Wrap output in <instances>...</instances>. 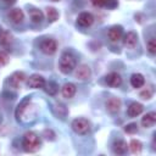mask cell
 Instances as JSON below:
<instances>
[{
  "label": "cell",
  "mask_w": 156,
  "mask_h": 156,
  "mask_svg": "<svg viewBox=\"0 0 156 156\" xmlns=\"http://www.w3.org/2000/svg\"><path fill=\"white\" fill-rule=\"evenodd\" d=\"M44 85H45V79L39 74H33L28 78V87L29 88L39 89V88H44Z\"/></svg>",
  "instance_id": "8992f818"
},
{
  "label": "cell",
  "mask_w": 156,
  "mask_h": 156,
  "mask_svg": "<svg viewBox=\"0 0 156 156\" xmlns=\"http://www.w3.org/2000/svg\"><path fill=\"white\" fill-rule=\"evenodd\" d=\"M29 106H30V99L23 100V101L17 106V110H16V117H17V119H22L24 112L29 108Z\"/></svg>",
  "instance_id": "4fadbf2b"
},
{
  "label": "cell",
  "mask_w": 156,
  "mask_h": 156,
  "mask_svg": "<svg viewBox=\"0 0 156 156\" xmlns=\"http://www.w3.org/2000/svg\"><path fill=\"white\" fill-rule=\"evenodd\" d=\"M45 91L49 94V95H55L57 93V85L54 83V82H49L48 84L45 83Z\"/></svg>",
  "instance_id": "cb8c5ba5"
},
{
  "label": "cell",
  "mask_w": 156,
  "mask_h": 156,
  "mask_svg": "<svg viewBox=\"0 0 156 156\" xmlns=\"http://www.w3.org/2000/svg\"><path fill=\"white\" fill-rule=\"evenodd\" d=\"M124 132L128 133V134H134L138 132V126L135 123H129L124 127Z\"/></svg>",
  "instance_id": "484cf974"
},
{
  "label": "cell",
  "mask_w": 156,
  "mask_h": 156,
  "mask_svg": "<svg viewBox=\"0 0 156 156\" xmlns=\"http://www.w3.org/2000/svg\"><path fill=\"white\" fill-rule=\"evenodd\" d=\"M52 1H58V0H52Z\"/></svg>",
  "instance_id": "1f68e13d"
},
{
  "label": "cell",
  "mask_w": 156,
  "mask_h": 156,
  "mask_svg": "<svg viewBox=\"0 0 156 156\" xmlns=\"http://www.w3.org/2000/svg\"><path fill=\"white\" fill-rule=\"evenodd\" d=\"M58 67H60V71H61L63 74L71 73V72L74 69V67H76V57L73 56V54H71V52H68V51H65V52L61 55Z\"/></svg>",
  "instance_id": "7a4b0ae2"
},
{
  "label": "cell",
  "mask_w": 156,
  "mask_h": 156,
  "mask_svg": "<svg viewBox=\"0 0 156 156\" xmlns=\"http://www.w3.org/2000/svg\"><path fill=\"white\" fill-rule=\"evenodd\" d=\"M29 17H30V20H32L34 23H39V22H41L44 15H43V12H41L40 10H38V9H32V10L29 11Z\"/></svg>",
  "instance_id": "ffe728a7"
},
{
  "label": "cell",
  "mask_w": 156,
  "mask_h": 156,
  "mask_svg": "<svg viewBox=\"0 0 156 156\" xmlns=\"http://www.w3.org/2000/svg\"><path fill=\"white\" fill-rule=\"evenodd\" d=\"M156 122V113L155 112H149L146 115H144V117L141 118V124L145 128H150L155 124Z\"/></svg>",
  "instance_id": "9a60e30c"
},
{
  "label": "cell",
  "mask_w": 156,
  "mask_h": 156,
  "mask_svg": "<svg viewBox=\"0 0 156 156\" xmlns=\"http://www.w3.org/2000/svg\"><path fill=\"white\" fill-rule=\"evenodd\" d=\"M123 44L124 46H127L128 49H134L138 44V35L134 33V32H128L126 35H124V39H123Z\"/></svg>",
  "instance_id": "9c48e42d"
},
{
  "label": "cell",
  "mask_w": 156,
  "mask_h": 156,
  "mask_svg": "<svg viewBox=\"0 0 156 156\" xmlns=\"http://www.w3.org/2000/svg\"><path fill=\"white\" fill-rule=\"evenodd\" d=\"M143 105L141 104H139V102H133V104H130V106L128 107V111H127V113H128V116L129 117H136V116H139L141 112H143Z\"/></svg>",
  "instance_id": "ac0fdd59"
},
{
  "label": "cell",
  "mask_w": 156,
  "mask_h": 156,
  "mask_svg": "<svg viewBox=\"0 0 156 156\" xmlns=\"http://www.w3.org/2000/svg\"><path fill=\"white\" fill-rule=\"evenodd\" d=\"M122 35H123V28L121 26H113L108 30V38L113 43H117L118 40H121Z\"/></svg>",
  "instance_id": "ba28073f"
},
{
  "label": "cell",
  "mask_w": 156,
  "mask_h": 156,
  "mask_svg": "<svg viewBox=\"0 0 156 156\" xmlns=\"http://www.w3.org/2000/svg\"><path fill=\"white\" fill-rule=\"evenodd\" d=\"M23 149L27 152H35L40 147V138L34 132H28L23 136Z\"/></svg>",
  "instance_id": "6da1fadb"
},
{
  "label": "cell",
  "mask_w": 156,
  "mask_h": 156,
  "mask_svg": "<svg viewBox=\"0 0 156 156\" xmlns=\"http://www.w3.org/2000/svg\"><path fill=\"white\" fill-rule=\"evenodd\" d=\"M9 18L13 22V23H21L24 18V13L21 9H12L9 13Z\"/></svg>",
  "instance_id": "7c38bea8"
},
{
  "label": "cell",
  "mask_w": 156,
  "mask_h": 156,
  "mask_svg": "<svg viewBox=\"0 0 156 156\" xmlns=\"http://www.w3.org/2000/svg\"><path fill=\"white\" fill-rule=\"evenodd\" d=\"M105 80H106L107 85L113 87V88L119 87L121 83H122V78H121V76H119L118 73H116V72H111V73H108V74L106 76V78H105Z\"/></svg>",
  "instance_id": "30bf717a"
},
{
  "label": "cell",
  "mask_w": 156,
  "mask_h": 156,
  "mask_svg": "<svg viewBox=\"0 0 156 156\" xmlns=\"http://www.w3.org/2000/svg\"><path fill=\"white\" fill-rule=\"evenodd\" d=\"M90 74H91L90 68H89L87 65H82V66H79V67L77 68V72H76V77H77L78 79H82V80L88 79V78L90 77Z\"/></svg>",
  "instance_id": "5bb4252c"
},
{
  "label": "cell",
  "mask_w": 156,
  "mask_h": 156,
  "mask_svg": "<svg viewBox=\"0 0 156 156\" xmlns=\"http://www.w3.org/2000/svg\"><path fill=\"white\" fill-rule=\"evenodd\" d=\"M44 135H45V138L48 140H54L55 139V134H54V132L51 129H45L44 130Z\"/></svg>",
  "instance_id": "f1b7e54d"
},
{
  "label": "cell",
  "mask_w": 156,
  "mask_h": 156,
  "mask_svg": "<svg viewBox=\"0 0 156 156\" xmlns=\"http://www.w3.org/2000/svg\"><path fill=\"white\" fill-rule=\"evenodd\" d=\"M46 17L49 22H55L58 18V12L55 7H48L46 9Z\"/></svg>",
  "instance_id": "603a6c76"
},
{
  "label": "cell",
  "mask_w": 156,
  "mask_h": 156,
  "mask_svg": "<svg viewBox=\"0 0 156 156\" xmlns=\"http://www.w3.org/2000/svg\"><path fill=\"white\" fill-rule=\"evenodd\" d=\"M93 22H94V16L90 12H82V13L78 15L77 23L80 27H89Z\"/></svg>",
  "instance_id": "52a82bcc"
},
{
  "label": "cell",
  "mask_w": 156,
  "mask_h": 156,
  "mask_svg": "<svg viewBox=\"0 0 156 156\" xmlns=\"http://www.w3.org/2000/svg\"><path fill=\"white\" fill-rule=\"evenodd\" d=\"M12 39H13V37H12V34L10 32L2 30L0 33V44L1 45H10L12 43Z\"/></svg>",
  "instance_id": "44dd1931"
},
{
  "label": "cell",
  "mask_w": 156,
  "mask_h": 156,
  "mask_svg": "<svg viewBox=\"0 0 156 156\" xmlns=\"http://www.w3.org/2000/svg\"><path fill=\"white\" fill-rule=\"evenodd\" d=\"M129 149H130V151H132L133 154H140L141 150H143V144H141L139 140L133 139V140L130 141V144H129Z\"/></svg>",
  "instance_id": "7402d4cb"
},
{
  "label": "cell",
  "mask_w": 156,
  "mask_h": 156,
  "mask_svg": "<svg viewBox=\"0 0 156 156\" xmlns=\"http://www.w3.org/2000/svg\"><path fill=\"white\" fill-rule=\"evenodd\" d=\"M4 1H6V2H13L15 0H4Z\"/></svg>",
  "instance_id": "4dcf8cb0"
},
{
  "label": "cell",
  "mask_w": 156,
  "mask_h": 156,
  "mask_svg": "<svg viewBox=\"0 0 156 156\" xmlns=\"http://www.w3.org/2000/svg\"><path fill=\"white\" fill-rule=\"evenodd\" d=\"M9 62V55L5 51H0V66H5Z\"/></svg>",
  "instance_id": "83f0119b"
},
{
  "label": "cell",
  "mask_w": 156,
  "mask_h": 156,
  "mask_svg": "<svg viewBox=\"0 0 156 156\" xmlns=\"http://www.w3.org/2000/svg\"><path fill=\"white\" fill-rule=\"evenodd\" d=\"M40 49L44 54L46 55H52L56 52V49H57V44L54 39H44L40 44Z\"/></svg>",
  "instance_id": "277c9868"
},
{
  "label": "cell",
  "mask_w": 156,
  "mask_h": 156,
  "mask_svg": "<svg viewBox=\"0 0 156 156\" xmlns=\"http://www.w3.org/2000/svg\"><path fill=\"white\" fill-rule=\"evenodd\" d=\"M76 85L73 84V83H66L63 87H62V89H61V91H62V95L65 96V98H67V99H71V98H73L74 96V94H76Z\"/></svg>",
  "instance_id": "e0dca14e"
},
{
  "label": "cell",
  "mask_w": 156,
  "mask_h": 156,
  "mask_svg": "<svg viewBox=\"0 0 156 156\" xmlns=\"http://www.w3.org/2000/svg\"><path fill=\"white\" fill-rule=\"evenodd\" d=\"M106 107L111 113H116L121 108V100L118 98H111L106 102Z\"/></svg>",
  "instance_id": "8fae6325"
},
{
  "label": "cell",
  "mask_w": 156,
  "mask_h": 156,
  "mask_svg": "<svg viewBox=\"0 0 156 156\" xmlns=\"http://www.w3.org/2000/svg\"><path fill=\"white\" fill-rule=\"evenodd\" d=\"M146 46H147V50H149L150 54L154 55V54L156 52V41H155V38H154V37H151V38L149 39Z\"/></svg>",
  "instance_id": "d4e9b609"
},
{
  "label": "cell",
  "mask_w": 156,
  "mask_h": 156,
  "mask_svg": "<svg viewBox=\"0 0 156 156\" xmlns=\"http://www.w3.org/2000/svg\"><path fill=\"white\" fill-rule=\"evenodd\" d=\"M91 4L96 7H102V6L107 5V0H91Z\"/></svg>",
  "instance_id": "f546056e"
},
{
  "label": "cell",
  "mask_w": 156,
  "mask_h": 156,
  "mask_svg": "<svg viewBox=\"0 0 156 156\" xmlns=\"http://www.w3.org/2000/svg\"><path fill=\"white\" fill-rule=\"evenodd\" d=\"M127 149H128V145H127V143L123 141V140H117V141L113 143V152L117 154V155H123V154H126Z\"/></svg>",
  "instance_id": "d6986e66"
},
{
  "label": "cell",
  "mask_w": 156,
  "mask_h": 156,
  "mask_svg": "<svg viewBox=\"0 0 156 156\" xmlns=\"http://www.w3.org/2000/svg\"><path fill=\"white\" fill-rule=\"evenodd\" d=\"M72 129L78 134H87L90 129V123L85 118H76L72 122Z\"/></svg>",
  "instance_id": "3957f363"
},
{
  "label": "cell",
  "mask_w": 156,
  "mask_h": 156,
  "mask_svg": "<svg viewBox=\"0 0 156 156\" xmlns=\"http://www.w3.org/2000/svg\"><path fill=\"white\" fill-rule=\"evenodd\" d=\"M144 83H145V78H144L143 74H140V73L132 74V77H130V84H132L133 88H135V89L141 88L144 85Z\"/></svg>",
  "instance_id": "2e32d148"
},
{
  "label": "cell",
  "mask_w": 156,
  "mask_h": 156,
  "mask_svg": "<svg viewBox=\"0 0 156 156\" xmlns=\"http://www.w3.org/2000/svg\"><path fill=\"white\" fill-rule=\"evenodd\" d=\"M152 94H154V90L151 88H146L145 90H143L140 93V98H143V99H151Z\"/></svg>",
  "instance_id": "4316f807"
},
{
  "label": "cell",
  "mask_w": 156,
  "mask_h": 156,
  "mask_svg": "<svg viewBox=\"0 0 156 156\" xmlns=\"http://www.w3.org/2000/svg\"><path fill=\"white\" fill-rule=\"evenodd\" d=\"M24 79H26V74L23 72H13L10 77V85L15 89H18L21 88Z\"/></svg>",
  "instance_id": "5b68a950"
}]
</instances>
